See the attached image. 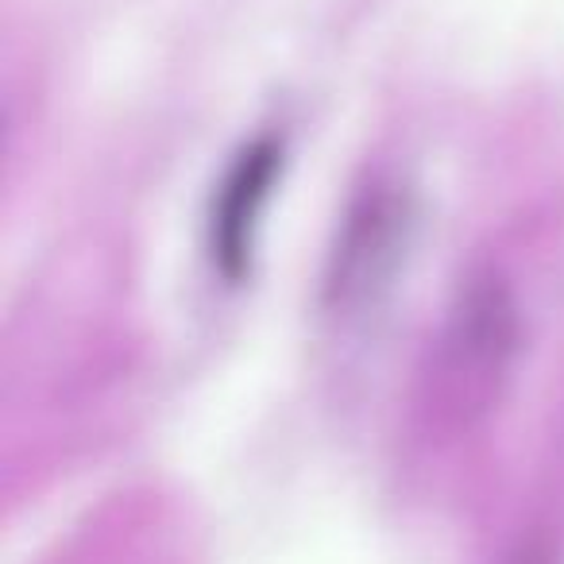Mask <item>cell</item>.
<instances>
[{"label":"cell","instance_id":"6da1fadb","mask_svg":"<svg viewBox=\"0 0 564 564\" xmlns=\"http://www.w3.org/2000/svg\"><path fill=\"white\" fill-rule=\"evenodd\" d=\"M274 171H279V148L256 143L236 159L225 186H220L217 209H213V256L228 279H240L243 263H248L251 228H256V217L267 202Z\"/></svg>","mask_w":564,"mask_h":564}]
</instances>
